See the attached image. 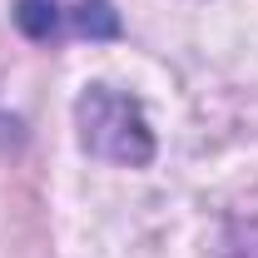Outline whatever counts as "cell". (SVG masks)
<instances>
[{
  "label": "cell",
  "mask_w": 258,
  "mask_h": 258,
  "mask_svg": "<svg viewBox=\"0 0 258 258\" xmlns=\"http://www.w3.org/2000/svg\"><path fill=\"white\" fill-rule=\"evenodd\" d=\"M15 25L30 35V40H50V35L60 30L55 0H20V10H15Z\"/></svg>",
  "instance_id": "obj_3"
},
{
  "label": "cell",
  "mask_w": 258,
  "mask_h": 258,
  "mask_svg": "<svg viewBox=\"0 0 258 258\" xmlns=\"http://www.w3.org/2000/svg\"><path fill=\"white\" fill-rule=\"evenodd\" d=\"M75 30L90 35V40H114L119 35V15H114L109 0H85V5H75Z\"/></svg>",
  "instance_id": "obj_2"
},
{
  "label": "cell",
  "mask_w": 258,
  "mask_h": 258,
  "mask_svg": "<svg viewBox=\"0 0 258 258\" xmlns=\"http://www.w3.org/2000/svg\"><path fill=\"white\" fill-rule=\"evenodd\" d=\"M75 124H80V144L99 154L109 164H124V169H144L154 159V129L144 119L139 99L114 95L109 85H90L80 104H75Z\"/></svg>",
  "instance_id": "obj_1"
}]
</instances>
